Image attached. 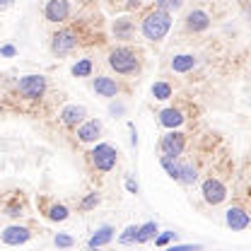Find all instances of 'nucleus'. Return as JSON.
I'll return each mask as SVG.
<instances>
[{
    "instance_id": "1",
    "label": "nucleus",
    "mask_w": 251,
    "mask_h": 251,
    "mask_svg": "<svg viewBox=\"0 0 251 251\" xmlns=\"http://www.w3.org/2000/svg\"><path fill=\"white\" fill-rule=\"evenodd\" d=\"M172 29V12L167 10H150L145 17H143V25H140V31L148 41H162Z\"/></svg>"
},
{
    "instance_id": "2",
    "label": "nucleus",
    "mask_w": 251,
    "mask_h": 251,
    "mask_svg": "<svg viewBox=\"0 0 251 251\" xmlns=\"http://www.w3.org/2000/svg\"><path fill=\"white\" fill-rule=\"evenodd\" d=\"M109 65L119 75H138L140 73V56L130 46H116L109 51Z\"/></svg>"
},
{
    "instance_id": "3",
    "label": "nucleus",
    "mask_w": 251,
    "mask_h": 251,
    "mask_svg": "<svg viewBox=\"0 0 251 251\" xmlns=\"http://www.w3.org/2000/svg\"><path fill=\"white\" fill-rule=\"evenodd\" d=\"M90 157H92V164L99 172H111V169L116 167V162H119L116 148H111L109 143H99L92 152H90Z\"/></svg>"
},
{
    "instance_id": "4",
    "label": "nucleus",
    "mask_w": 251,
    "mask_h": 251,
    "mask_svg": "<svg viewBox=\"0 0 251 251\" xmlns=\"http://www.w3.org/2000/svg\"><path fill=\"white\" fill-rule=\"evenodd\" d=\"M17 92L25 99H41L46 92V77L44 75H22L17 80Z\"/></svg>"
},
{
    "instance_id": "5",
    "label": "nucleus",
    "mask_w": 251,
    "mask_h": 251,
    "mask_svg": "<svg viewBox=\"0 0 251 251\" xmlns=\"http://www.w3.org/2000/svg\"><path fill=\"white\" fill-rule=\"evenodd\" d=\"M77 31L75 29H61L53 34V39H51V51L56 53V56H65V53H70L75 46H77Z\"/></svg>"
},
{
    "instance_id": "6",
    "label": "nucleus",
    "mask_w": 251,
    "mask_h": 251,
    "mask_svg": "<svg viewBox=\"0 0 251 251\" xmlns=\"http://www.w3.org/2000/svg\"><path fill=\"white\" fill-rule=\"evenodd\" d=\"M159 148H162V155L164 157H174V159H176V157L184 152V148H186V135L174 128V130H169V133L162 138Z\"/></svg>"
},
{
    "instance_id": "7",
    "label": "nucleus",
    "mask_w": 251,
    "mask_h": 251,
    "mask_svg": "<svg viewBox=\"0 0 251 251\" xmlns=\"http://www.w3.org/2000/svg\"><path fill=\"white\" fill-rule=\"evenodd\" d=\"M44 17H46V22H53V25L68 22V17H70V2L68 0H49L46 7H44Z\"/></svg>"
},
{
    "instance_id": "8",
    "label": "nucleus",
    "mask_w": 251,
    "mask_h": 251,
    "mask_svg": "<svg viewBox=\"0 0 251 251\" xmlns=\"http://www.w3.org/2000/svg\"><path fill=\"white\" fill-rule=\"evenodd\" d=\"M203 198H205L208 205H220V203L227 198V186H225L220 179L210 176V179L203 181Z\"/></svg>"
},
{
    "instance_id": "9",
    "label": "nucleus",
    "mask_w": 251,
    "mask_h": 251,
    "mask_svg": "<svg viewBox=\"0 0 251 251\" xmlns=\"http://www.w3.org/2000/svg\"><path fill=\"white\" fill-rule=\"evenodd\" d=\"M29 237H31V232H29V227H25V225H10V227H5L2 234H0V239H2L5 244H10V247L27 244Z\"/></svg>"
},
{
    "instance_id": "10",
    "label": "nucleus",
    "mask_w": 251,
    "mask_h": 251,
    "mask_svg": "<svg viewBox=\"0 0 251 251\" xmlns=\"http://www.w3.org/2000/svg\"><path fill=\"white\" fill-rule=\"evenodd\" d=\"M92 87L99 97H106V99H114L116 94L121 92V85H119L114 77H106V75H97L94 82H92Z\"/></svg>"
},
{
    "instance_id": "11",
    "label": "nucleus",
    "mask_w": 251,
    "mask_h": 251,
    "mask_svg": "<svg viewBox=\"0 0 251 251\" xmlns=\"http://www.w3.org/2000/svg\"><path fill=\"white\" fill-rule=\"evenodd\" d=\"M85 116H87V109L80 106V104H68L61 111V121L68 126V128H77V126L85 121Z\"/></svg>"
},
{
    "instance_id": "12",
    "label": "nucleus",
    "mask_w": 251,
    "mask_h": 251,
    "mask_svg": "<svg viewBox=\"0 0 251 251\" xmlns=\"http://www.w3.org/2000/svg\"><path fill=\"white\" fill-rule=\"evenodd\" d=\"M227 225L234 229V232H242V229H247L251 225V218H249V213L244 210V208H239V205H232L229 210H227Z\"/></svg>"
},
{
    "instance_id": "13",
    "label": "nucleus",
    "mask_w": 251,
    "mask_h": 251,
    "mask_svg": "<svg viewBox=\"0 0 251 251\" xmlns=\"http://www.w3.org/2000/svg\"><path fill=\"white\" fill-rule=\"evenodd\" d=\"M99 133H101V121H97V119L82 121V124L77 126V138H80V143H94V140L99 138Z\"/></svg>"
},
{
    "instance_id": "14",
    "label": "nucleus",
    "mask_w": 251,
    "mask_h": 251,
    "mask_svg": "<svg viewBox=\"0 0 251 251\" xmlns=\"http://www.w3.org/2000/svg\"><path fill=\"white\" fill-rule=\"evenodd\" d=\"M186 27L188 31H205L210 27V15L203 10H191L186 15Z\"/></svg>"
},
{
    "instance_id": "15",
    "label": "nucleus",
    "mask_w": 251,
    "mask_h": 251,
    "mask_svg": "<svg viewBox=\"0 0 251 251\" xmlns=\"http://www.w3.org/2000/svg\"><path fill=\"white\" fill-rule=\"evenodd\" d=\"M159 124L164 128H169V130H174V128H179L184 124V114L179 109H164V111H159Z\"/></svg>"
},
{
    "instance_id": "16",
    "label": "nucleus",
    "mask_w": 251,
    "mask_h": 251,
    "mask_svg": "<svg viewBox=\"0 0 251 251\" xmlns=\"http://www.w3.org/2000/svg\"><path fill=\"white\" fill-rule=\"evenodd\" d=\"M111 239H114V227H111V225H104V227H99L92 237H90L87 244H90L92 249H97V247H106Z\"/></svg>"
},
{
    "instance_id": "17",
    "label": "nucleus",
    "mask_w": 251,
    "mask_h": 251,
    "mask_svg": "<svg viewBox=\"0 0 251 251\" xmlns=\"http://www.w3.org/2000/svg\"><path fill=\"white\" fill-rule=\"evenodd\" d=\"M133 22H130V17H119V20H114V36L116 39H130L133 36Z\"/></svg>"
},
{
    "instance_id": "18",
    "label": "nucleus",
    "mask_w": 251,
    "mask_h": 251,
    "mask_svg": "<svg viewBox=\"0 0 251 251\" xmlns=\"http://www.w3.org/2000/svg\"><path fill=\"white\" fill-rule=\"evenodd\" d=\"M193 65H196V56H191V53H179L172 58L174 73H188V70H193Z\"/></svg>"
},
{
    "instance_id": "19",
    "label": "nucleus",
    "mask_w": 251,
    "mask_h": 251,
    "mask_svg": "<svg viewBox=\"0 0 251 251\" xmlns=\"http://www.w3.org/2000/svg\"><path fill=\"white\" fill-rule=\"evenodd\" d=\"M155 234H157V225L155 222H145V225H140V227H138L135 242H138V244H145V242L155 239Z\"/></svg>"
},
{
    "instance_id": "20",
    "label": "nucleus",
    "mask_w": 251,
    "mask_h": 251,
    "mask_svg": "<svg viewBox=\"0 0 251 251\" xmlns=\"http://www.w3.org/2000/svg\"><path fill=\"white\" fill-rule=\"evenodd\" d=\"M70 73H73L75 77H90V75H92V61H90V58L77 61L73 68H70Z\"/></svg>"
},
{
    "instance_id": "21",
    "label": "nucleus",
    "mask_w": 251,
    "mask_h": 251,
    "mask_svg": "<svg viewBox=\"0 0 251 251\" xmlns=\"http://www.w3.org/2000/svg\"><path fill=\"white\" fill-rule=\"evenodd\" d=\"M46 215H49V220H53V222H63V220H68L70 213H68V208H65V205L53 203V205L49 208V213H46Z\"/></svg>"
},
{
    "instance_id": "22",
    "label": "nucleus",
    "mask_w": 251,
    "mask_h": 251,
    "mask_svg": "<svg viewBox=\"0 0 251 251\" xmlns=\"http://www.w3.org/2000/svg\"><path fill=\"white\" fill-rule=\"evenodd\" d=\"M162 167L167 169V174H169L172 179H176V181H179V174H181V164H176V162H174V157H164V155H162Z\"/></svg>"
},
{
    "instance_id": "23",
    "label": "nucleus",
    "mask_w": 251,
    "mask_h": 251,
    "mask_svg": "<svg viewBox=\"0 0 251 251\" xmlns=\"http://www.w3.org/2000/svg\"><path fill=\"white\" fill-rule=\"evenodd\" d=\"M152 97H155V99H162V101L169 99V97H172V85H167V82H155V85H152Z\"/></svg>"
},
{
    "instance_id": "24",
    "label": "nucleus",
    "mask_w": 251,
    "mask_h": 251,
    "mask_svg": "<svg viewBox=\"0 0 251 251\" xmlns=\"http://www.w3.org/2000/svg\"><path fill=\"white\" fill-rule=\"evenodd\" d=\"M196 179H198V174H196V167H193V164H181L179 181H184V184H193Z\"/></svg>"
},
{
    "instance_id": "25",
    "label": "nucleus",
    "mask_w": 251,
    "mask_h": 251,
    "mask_svg": "<svg viewBox=\"0 0 251 251\" xmlns=\"http://www.w3.org/2000/svg\"><path fill=\"white\" fill-rule=\"evenodd\" d=\"M181 2H184V0H155V7L167 10V12H174V10L181 7Z\"/></svg>"
},
{
    "instance_id": "26",
    "label": "nucleus",
    "mask_w": 251,
    "mask_h": 251,
    "mask_svg": "<svg viewBox=\"0 0 251 251\" xmlns=\"http://www.w3.org/2000/svg\"><path fill=\"white\" fill-rule=\"evenodd\" d=\"M135 234H138V225H130V227H126V232L121 234V244H130V242H135Z\"/></svg>"
},
{
    "instance_id": "27",
    "label": "nucleus",
    "mask_w": 251,
    "mask_h": 251,
    "mask_svg": "<svg viewBox=\"0 0 251 251\" xmlns=\"http://www.w3.org/2000/svg\"><path fill=\"white\" fill-rule=\"evenodd\" d=\"M97 205H99V193H90V196L80 203L82 210H92V208H97Z\"/></svg>"
},
{
    "instance_id": "28",
    "label": "nucleus",
    "mask_w": 251,
    "mask_h": 251,
    "mask_svg": "<svg viewBox=\"0 0 251 251\" xmlns=\"http://www.w3.org/2000/svg\"><path fill=\"white\" fill-rule=\"evenodd\" d=\"M5 215H10V218H20V215H22V203L12 201V203L5 208Z\"/></svg>"
},
{
    "instance_id": "29",
    "label": "nucleus",
    "mask_w": 251,
    "mask_h": 251,
    "mask_svg": "<svg viewBox=\"0 0 251 251\" xmlns=\"http://www.w3.org/2000/svg\"><path fill=\"white\" fill-rule=\"evenodd\" d=\"M73 244H75V239L68 237V234H58V237H56V247H63V249H65V247H73Z\"/></svg>"
},
{
    "instance_id": "30",
    "label": "nucleus",
    "mask_w": 251,
    "mask_h": 251,
    "mask_svg": "<svg viewBox=\"0 0 251 251\" xmlns=\"http://www.w3.org/2000/svg\"><path fill=\"white\" fill-rule=\"evenodd\" d=\"M172 239H174V232H164V234L155 237V244H157V247H164V244H169Z\"/></svg>"
},
{
    "instance_id": "31",
    "label": "nucleus",
    "mask_w": 251,
    "mask_h": 251,
    "mask_svg": "<svg viewBox=\"0 0 251 251\" xmlns=\"http://www.w3.org/2000/svg\"><path fill=\"white\" fill-rule=\"evenodd\" d=\"M17 51H15V46H2L0 49V56H15Z\"/></svg>"
},
{
    "instance_id": "32",
    "label": "nucleus",
    "mask_w": 251,
    "mask_h": 251,
    "mask_svg": "<svg viewBox=\"0 0 251 251\" xmlns=\"http://www.w3.org/2000/svg\"><path fill=\"white\" fill-rule=\"evenodd\" d=\"M126 188H128L130 193H138V184H135L133 179H126Z\"/></svg>"
},
{
    "instance_id": "33",
    "label": "nucleus",
    "mask_w": 251,
    "mask_h": 251,
    "mask_svg": "<svg viewBox=\"0 0 251 251\" xmlns=\"http://www.w3.org/2000/svg\"><path fill=\"white\" fill-rule=\"evenodd\" d=\"M12 5V0H0V10H7Z\"/></svg>"
}]
</instances>
